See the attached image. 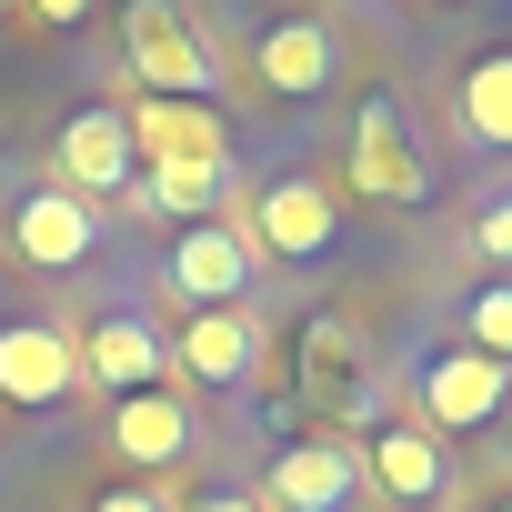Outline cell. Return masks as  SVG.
I'll return each instance as SVG.
<instances>
[{"mask_svg":"<svg viewBox=\"0 0 512 512\" xmlns=\"http://www.w3.org/2000/svg\"><path fill=\"white\" fill-rule=\"evenodd\" d=\"M121 61L161 101H211L221 91V51H211V31L181 0H121Z\"/></svg>","mask_w":512,"mask_h":512,"instance_id":"1","label":"cell"},{"mask_svg":"<svg viewBox=\"0 0 512 512\" xmlns=\"http://www.w3.org/2000/svg\"><path fill=\"white\" fill-rule=\"evenodd\" d=\"M342 171H352V191L382 201V211H422V201H432V151H422V131H412V111H402L392 91H362V101H352Z\"/></svg>","mask_w":512,"mask_h":512,"instance_id":"2","label":"cell"},{"mask_svg":"<svg viewBox=\"0 0 512 512\" xmlns=\"http://www.w3.org/2000/svg\"><path fill=\"white\" fill-rule=\"evenodd\" d=\"M262 241L241 231V211H211V221H191V231H171V262H161V292L171 302H191V312H211V302H251L262 292Z\"/></svg>","mask_w":512,"mask_h":512,"instance_id":"3","label":"cell"},{"mask_svg":"<svg viewBox=\"0 0 512 512\" xmlns=\"http://www.w3.org/2000/svg\"><path fill=\"white\" fill-rule=\"evenodd\" d=\"M121 131H131V161L141 171H211V181H231V121L211 101L141 91V101H121Z\"/></svg>","mask_w":512,"mask_h":512,"instance_id":"4","label":"cell"},{"mask_svg":"<svg viewBox=\"0 0 512 512\" xmlns=\"http://www.w3.org/2000/svg\"><path fill=\"white\" fill-rule=\"evenodd\" d=\"M302 392L342 432H372L382 422V382H372V352H362V322L352 312H312L302 322Z\"/></svg>","mask_w":512,"mask_h":512,"instance_id":"5","label":"cell"},{"mask_svg":"<svg viewBox=\"0 0 512 512\" xmlns=\"http://www.w3.org/2000/svg\"><path fill=\"white\" fill-rule=\"evenodd\" d=\"M502 392H512V372L482 362V352H462V342H432V352L412 362V422H422L432 442H442V432L502 422Z\"/></svg>","mask_w":512,"mask_h":512,"instance_id":"6","label":"cell"},{"mask_svg":"<svg viewBox=\"0 0 512 512\" xmlns=\"http://www.w3.org/2000/svg\"><path fill=\"white\" fill-rule=\"evenodd\" d=\"M241 231L262 241V262H322L332 231H342V201H332V181H322V171H272L262 191H251Z\"/></svg>","mask_w":512,"mask_h":512,"instance_id":"7","label":"cell"},{"mask_svg":"<svg viewBox=\"0 0 512 512\" xmlns=\"http://www.w3.org/2000/svg\"><path fill=\"white\" fill-rule=\"evenodd\" d=\"M131 181H141V161H131V131H121V101H81L71 121H61V141H51V191H71V201H131Z\"/></svg>","mask_w":512,"mask_h":512,"instance_id":"8","label":"cell"},{"mask_svg":"<svg viewBox=\"0 0 512 512\" xmlns=\"http://www.w3.org/2000/svg\"><path fill=\"white\" fill-rule=\"evenodd\" d=\"M171 362H181L201 392L262 382V362H272V322H262V302H211V312H191V322L171 332Z\"/></svg>","mask_w":512,"mask_h":512,"instance_id":"9","label":"cell"},{"mask_svg":"<svg viewBox=\"0 0 512 512\" xmlns=\"http://www.w3.org/2000/svg\"><path fill=\"white\" fill-rule=\"evenodd\" d=\"M362 482L392 502V512H442V492H452V462H442V442L422 432V422H402V412H382L372 432H362Z\"/></svg>","mask_w":512,"mask_h":512,"instance_id":"10","label":"cell"},{"mask_svg":"<svg viewBox=\"0 0 512 512\" xmlns=\"http://www.w3.org/2000/svg\"><path fill=\"white\" fill-rule=\"evenodd\" d=\"M352 492H362V462L332 432H302L262 462V512H352Z\"/></svg>","mask_w":512,"mask_h":512,"instance_id":"11","label":"cell"},{"mask_svg":"<svg viewBox=\"0 0 512 512\" xmlns=\"http://www.w3.org/2000/svg\"><path fill=\"white\" fill-rule=\"evenodd\" d=\"M81 392V352L61 322H0V402L11 412H61Z\"/></svg>","mask_w":512,"mask_h":512,"instance_id":"12","label":"cell"},{"mask_svg":"<svg viewBox=\"0 0 512 512\" xmlns=\"http://www.w3.org/2000/svg\"><path fill=\"white\" fill-rule=\"evenodd\" d=\"M71 352H81V382H91L101 402L171 382V342H161V322H141V312H111V322H91Z\"/></svg>","mask_w":512,"mask_h":512,"instance_id":"13","label":"cell"},{"mask_svg":"<svg viewBox=\"0 0 512 512\" xmlns=\"http://www.w3.org/2000/svg\"><path fill=\"white\" fill-rule=\"evenodd\" d=\"M11 251H21L31 272H81L91 251H101V211L41 181V191H21V201H11Z\"/></svg>","mask_w":512,"mask_h":512,"instance_id":"14","label":"cell"},{"mask_svg":"<svg viewBox=\"0 0 512 512\" xmlns=\"http://www.w3.org/2000/svg\"><path fill=\"white\" fill-rule=\"evenodd\" d=\"M251 81H262L272 101H322L342 81V41L322 21H272L262 41H251Z\"/></svg>","mask_w":512,"mask_h":512,"instance_id":"15","label":"cell"},{"mask_svg":"<svg viewBox=\"0 0 512 512\" xmlns=\"http://www.w3.org/2000/svg\"><path fill=\"white\" fill-rule=\"evenodd\" d=\"M191 442H201V422H191V402H181L171 382H151V392H121V402H111V452H121V462L171 472V462H191Z\"/></svg>","mask_w":512,"mask_h":512,"instance_id":"16","label":"cell"},{"mask_svg":"<svg viewBox=\"0 0 512 512\" xmlns=\"http://www.w3.org/2000/svg\"><path fill=\"white\" fill-rule=\"evenodd\" d=\"M452 131H462V151L512 161V51H472L452 71Z\"/></svg>","mask_w":512,"mask_h":512,"instance_id":"17","label":"cell"},{"mask_svg":"<svg viewBox=\"0 0 512 512\" xmlns=\"http://www.w3.org/2000/svg\"><path fill=\"white\" fill-rule=\"evenodd\" d=\"M131 211L141 221H211V211H231V181H211V171H141L131 181Z\"/></svg>","mask_w":512,"mask_h":512,"instance_id":"18","label":"cell"},{"mask_svg":"<svg viewBox=\"0 0 512 512\" xmlns=\"http://www.w3.org/2000/svg\"><path fill=\"white\" fill-rule=\"evenodd\" d=\"M462 352H482V362L512 372V282H482V292L462 302Z\"/></svg>","mask_w":512,"mask_h":512,"instance_id":"19","label":"cell"},{"mask_svg":"<svg viewBox=\"0 0 512 512\" xmlns=\"http://www.w3.org/2000/svg\"><path fill=\"white\" fill-rule=\"evenodd\" d=\"M472 251H482V262H502V282H512V191H492V201L472 211Z\"/></svg>","mask_w":512,"mask_h":512,"instance_id":"20","label":"cell"},{"mask_svg":"<svg viewBox=\"0 0 512 512\" xmlns=\"http://www.w3.org/2000/svg\"><path fill=\"white\" fill-rule=\"evenodd\" d=\"M181 512H262V492H241V482H211V492H181Z\"/></svg>","mask_w":512,"mask_h":512,"instance_id":"21","label":"cell"},{"mask_svg":"<svg viewBox=\"0 0 512 512\" xmlns=\"http://www.w3.org/2000/svg\"><path fill=\"white\" fill-rule=\"evenodd\" d=\"M101 0H21V21H41V31H71V21H91Z\"/></svg>","mask_w":512,"mask_h":512,"instance_id":"22","label":"cell"},{"mask_svg":"<svg viewBox=\"0 0 512 512\" xmlns=\"http://www.w3.org/2000/svg\"><path fill=\"white\" fill-rule=\"evenodd\" d=\"M91 512H171V502H161V492H101Z\"/></svg>","mask_w":512,"mask_h":512,"instance_id":"23","label":"cell"},{"mask_svg":"<svg viewBox=\"0 0 512 512\" xmlns=\"http://www.w3.org/2000/svg\"><path fill=\"white\" fill-rule=\"evenodd\" d=\"M0 11H21V0H0Z\"/></svg>","mask_w":512,"mask_h":512,"instance_id":"24","label":"cell"},{"mask_svg":"<svg viewBox=\"0 0 512 512\" xmlns=\"http://www.w3.org/2000/svg\"><path fill=\"white\" fill-rule=\"evenodd\" d=\"M492 512H512V502H492Z\"/></svg>","mask_w":512,"mask_h":512,"instance_id":"25","label":"cell"}]
</instances>
